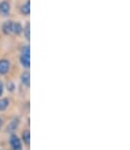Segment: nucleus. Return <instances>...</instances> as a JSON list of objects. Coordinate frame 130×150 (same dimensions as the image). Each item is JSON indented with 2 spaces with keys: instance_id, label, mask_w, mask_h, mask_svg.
<instances>
[{
  "instance_id": "1",
  "label": "nucleus",
  "mask_w": 130,
  "mask_h": 150,
  "mask_svg": "<svg viewBox=\"0 0 130 150\" xmlns=\"http://www.w3.org/2000/svg\"><path fill=\"white\" fill-rule=\"evenodd\" d=\"M17 63L22 70L31 69V45L22 41L17 50Z\"/></svg>"
},
{
  "instance_id": "2",
  "label": "nucleus",
  "mask_w": 130,
  "mask_h": 150,
  "mask_svg": "<svg viewBox=\"0 0 130 150\" xmlns=\"http://www.w3.org/2000/svg\"><path fill=\"white\" fill-rule=\"evenodd\" d=\"M13 69V61L9 55H0V78L7 77Z\"/></svg>"
},
{
  "instance_id": "3",
  "label": "nucleus",
  "mask_w": 130,
  "mask_h": 150,
  "mask_svg": "<svg viewBox=\"0 0 130 150\" xmlns=\"http://www.w3.org/2000/svg\"><path fill=\"white\" fill-rule=\"evenodd\" d=\"M13 12V3L11 0H0V18L12 17Z\"/></svg>"
},
{
  "instance_id": "4",
  "label": "nucleus",
  "mask_w": 130,
  "mask_h": 150,
  "mask_svg": "<svg viewBox=\"0 0 130 150\" xmlns=\"http://www.w3.org/2000/svg\"><path fill=\"white\" fill-rule=\"evenodd\" d=\"M13 18L9 17L3 19L0 22V35L4 38H11L12 36V25H13Z\"/></svg>"
},
{
  "instance_id": "5",
  "label": "nucleus",
  "mask_w": 130,
  "mask_h": 150,
  "mask_svg": "<svg viewBox=\"0 0 130 150\" xmlns=\"http://www.w3.org/2000/svg\"><path fill=\"white\" fill-rule=\"evenodd\" d=\"M17 13L23 18H29L31 16V0H22L17 6Z\"/></svg>"
},
{
  "instance_id": "6",
  "label": "nucleus",
  "mask_w": 130,
  "mask_h": 150,
  "mask_svg": "<svg viewBox=\"0 0 130 150\" xmlns=\"http://www.w3.org/2000/svg\"><path fill=\"white\" fill-rule=\"evenodd\" d=\"M19 82L23 88H25L26 90L29 89V87H31V71L29 70L21 71L19 75Z\"/></svg>"
},
{
  "instance_id": "7",
  "label": "nucleus",
  "mask_w": 130,
  "mask_h": 150,
  "mask_svg": "<svg viewBox=\"0 0 130 150\" xmlns=\"http://www.w3.org/2000/svg\"><path fill=\"white\" fill-rule=\"evenodd\" d=\"M9 145H10V149L11 150H22V142L20 140V138L17 135L12 133L10 134L9 137Z\"/></svg>"
},
{
  "instance_id": "8",
  "label": "nucleus",
  "mask_w": 130,
  "mask_h": 150,
  "mask_svg": "<svg viewBox=\"0 0 130 150\" xmlns=\"http://www.w3.org/2000/svg\"><path fill=\"white\" fill-rule=\"evenodd\" d=\"M21 38L25 42H29L31 41V21H29V18H27V19H25L23 21Z\"/></svg>"
},
{
  "instance_id": "9",
  "label": "nucleus",
  "mask_w": 130,
  "mask_h": 150,
  "mask_svg": "<svg viewBox=\"0 0 130 150\" xmlns=\"http://www.w3.org/2000/svg\"><path fill=\"white\" fill-rule=\"evenodd\" d=\"M22 27H23V22L20 20H13V25H12V38H21L22 35Z\"/></svg>"
},
{
  "instance_id": "10",
  "label": "nucleus",
  "mask_w": 130,
  "mask_h": 150,
  "mask_svg": "<svg viewBox=\"0 0 130 150\" xmlns=\"http://www.w3.org/2000/svg\"><path fill=\"white\" fill-rule=\"evenodd\" d=\"M19 125H20V119L18 117H14L9 121V123L7 124V127H6V132L10 133H14L18 128H19Z\"/></svg>"
},
{
  "instance_id": "11",
  "label": "nucleus",
  "mask_w": 130,
  "mask_h": 150,
  "mask_svg": "<svg viewBox=\"0 0 130 150\" xmlns=\"http://www.w3.org/2000/svg\"><path fill=\"white\" fill-rule=\"evenodd\" d=\"M11 105V101L9 97H0V112H5Z\"/></svg>"
},
{
  "instance_id": "12",
  "label": "nucleus",
  "mask_w": 130,
  "mask_h": 150,
  "mask_svg": "<svg viewBox=\"0 0 130 150\" xmlns=\"http://www.w3.org/2000/svg\"><path fill=\"white\" fill-rule=\"evenodd\" d=\"M4 88L9 94H13L16 91V83L13 80H8L6 83H4Z\"/></svg>"
},
{
  "instance_id": "13",
  "label": "nucleus",
  "mask_w": 130,
  "mask_h": 150,
  "mask_svg": "<svg viewBox=\"0 0 130 150\" xmlns=\"http://www.w3.org/2000/svg\"><path fill=\"white\" fill-rule=\"evenodd\" d=\"M21 139L26 146H29V143H31V132H29L28 129L23 130L21 132Z\"/></svg>"
},
{
  "instance_id": "14",
  "label": "nucleus",
  "mask_w": 130,
  "mask_h": 150,
  "mask_svg": "<svg viewBox=\"0 0 130 150\" xmlns=\"http://www.w3.org/2000/svg\"><path fill=\"white\" fill-rule=\"evenodd\" d=\"M4 91H5V88H4V82H3V80L0 78V97L3 96Z\"/></svg>"
},
{
  "instance_id": "15",
  "label": "nucleus",
  "mask_w": 130,
  "mask_h": 150,
  "mask_svg": "<svg viewBox=\"0 0 130 150\" xmlns=\"http://www.w3.org/2000/svg\"><path fill=\"white\" fill-rule=\"evenodd\" d=\"M2 127H3V119H2V117L0 116V130L2 129Z\"/></svg>"
},
{
  "instance_id": "16",
  "label": "nucleus",
  "mask_w": 130,
  "mask_h": 150,
  "mask_svg": "<svg viewBox=\"0 0 130 150\" xmlns=\"http://www.w3.org/2000/svg\"><path fill=\"white\" fill-rule=\"evenodd\" d=\"M0 48H1V42H0Z\"/></svg>"
},
{
  "instance_id": "17",
  "label": "nucleus",
  "mask_w": 130,
  "mask_h": 150,
  "mask_svg": "<svg viewBox=\"0 0 130 150\" xmlns=\"http://www.w3.org/2000/svg\"><path fill=\"white\" fill-rule=\"evenodd\" d=\"M0 22H1V21H0Z\"/></svg>"
}]
</instances>
